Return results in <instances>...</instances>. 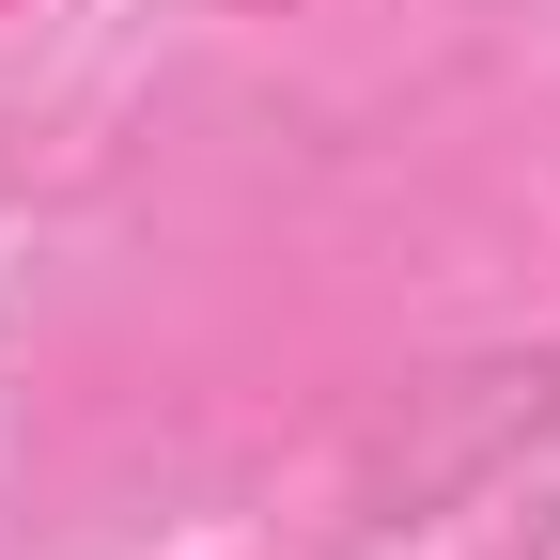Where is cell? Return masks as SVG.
<instances>
[{"mask_svg":"<svg viewBox=\"0 0 560 560\" xmlns=\"http://www.w3.org/2000/svg\"><path fill=\"white\" fill-rule=\"evenodd\" d=\"M234 16H312V0H234Z\"/></svg>","mask_w":560,"mask_h":560,"instance_id":"1","label":"cell"}]
</instances>
